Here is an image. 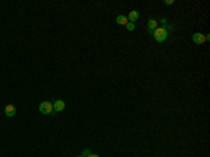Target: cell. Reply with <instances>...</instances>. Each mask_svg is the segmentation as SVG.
<instances>
[{
  "label": "cell",
  "instance_id": "obj_2",
  "mask_svg": "<svg viewBox=\"0 0 210 157\" xmlns=\"http://www.w3.org/2000/svg\"><path fill=\"white\" fill-rule=\"evenodd\" d=\"M39 112L44 114V115H49V114H53V104L49 101H44L39 104Z\"/></svg>",
  "mask_w": 210,
  "mask_h": 157
},
{
  "label": "cell",
  "instance_id": "obj_13",
  "mask_svg": "<svg viewBox=\"0 0 210 157\" xmlns=\"http://www.w3.org/2000/svg\"><path fill=\"white\" fill-rule=\"evenodd\" d=\"M77 157H83V156H77Z\"/></svg>",
  "mask_w": 210,
  "mask_h": 157
},
{
  "label": "cell",
  "instance_id": "obj_6",
  "mask_svg": "<svg viewBox=\"0 0 210 157\" xmlns=\"http://www.w3.org/2000/svg\"><path fill=\"white\" fill-rule=\"evenodd\" d=\"M137 19H139V11L137 10H132L130 13H129V16H128V20H129V23H136L137 21Z\"/></svg>",
  "mask_w": 210,
  "mask_h": 157
},
{
  "label": "cell",
  "instance_id": "obj_4",
  "mask_svg": "<svg viewBox=\"0 0 210 157\" xmlns=\"http://www.w3.org/2000/svg\"><path fill=\"white\" fill-rule=\"evenodd\" d=\"M64 107H66L64 101H62V100H56V101L53 102V114H56V112H62L64 110Z\"/></svg>",
  "mask_w": 210,
  "mask_h": 157
},
{
  "label": "cell",
  "instance_id": "obj_12",
  "mask_svg": "<svg viewBox=\"0 0 210 157\" xmlns=\"http://www.w3.org/2000/svg\"><path fill=\"white\" fill-rule=\"evenodd\" d=\"M87 157H100V156H98V154H92V153H90Z\"/></svg>",
  "mask_w": 210,
  "mask_h": 157
},
{
  "label": "cell",
  "instance_id": "obj_8",
  "mask_svg": "<svg viewBox=\"0 0 210 157\" xmlns=\"http://www.w3.org/2000/svg\"><path fill=\"white\" fill-rule=\"evenodd\" d=\"M157 20H154V19H151V20H149V23H147V27H149V31H153V30H155L157 28Z\"/></svg>",
  "mask_w": 210,
  "mask_h": 157
},
{
  "label": "cell",
  "instance_id": "obj_9",
  "mask_svg": "<svg viewBox=\"0 0 210 157\" xmlns=\"http://www.w3.org/2000/svg\"><path fill=\"white\" fill-rule=\"evenodd\" d=\"M125 27H126V30H128V31H133V30H135V24H133V23H128Z\"/></svg>",
  "mask_w": 210,
  "mask_h": 157
},
{
  "label": "cell",
  "instance_id": "obj_3",
  "mask_svg": "<svg viewBox=\"0 0 210 157\" xmlns=\"http://www.w3.org/2000/svg\"><path fill=\"white\" fill-rule=\"evenodd\" d=\"M192 41L195 42L196 45H202V44H205L206 39H205V35L202 33H196V34H193L192 35Z\"/></svg>",
  "mask_w": 210,
  "mask_h": 157
},
{
  "label": "cell",
  "instance_id": "obj_5",
  "mask_svg": "<svg viewBox=\"0 0 210 157\" xmlns=\"http://www.w3.org/2000/svg\"><path fill=\"white\" fill-rule=\"evenodd\" d=\"M4 114H6V116L11 118V116H14L16 114H17V108H16L14 105H11V104H9V105L4 108Z\"/></svg>",
  "mask_w": 210,
  "mask_h": 157
},
{
  "label": "cell",
  "instance_id": "obj_7",
  "mask_svg": "<svg viewBox=\"0 0 210 157\" xmlns=\"http://www.w3.org/2000/svg\"><path fill=\"white\" fill-rule=\"evenodd\" d=\"M129 23V20H128V17L126 16H118L116 17V24H119V25H126V24Z\"/></svg>",
  "mask_w": 210,
  "mask_h": 157
},
{
  "label": "cell",
  "instance_id": "obj_1",
  "mask_svg": "<svg viewBox=\"0 0 210 157\" xmlns=\"http://www.w3.org/2000/svg\"><path fill=\"white\" fill-rule=\"evenodd\" d=\"M151 34H153V37H154V39L157 42H164L165 39H167V37H168V31L165 30V28H155V30H153L151 31Z\"/></svg>",
  "mask_w": 210,
  "mask_h": 157
},
{
  "label": "cell",
  "instance_id": "obj_11",
  "mask_svg": "<svg viewBox=\"0 0 210 157\" xmlns=\"http://www.w3.org/2000/svg\"><path fill=\"white\" fill-rule=\"evenodd\" d=\"M172 3H174L172 0H165L164 1V4H172Z\"/></svg>",
  "mask_w": 210,
  "mask_h": 157
},
{
  "label": "cell",
  "instance_id": "obj_10",
  "mask_svg": "<svg viewBox=\"0 0 210 157\" xmlns=\"http://www.w3.org/2000/svg\"><path fill=\"white\" fill-rule=\"evenodd\" d=\"M90 154V150H84V153H83V157H86Z\"/></svg>",
  "mask_w": 210,
  "mask_h": 157
}]
</instances>
